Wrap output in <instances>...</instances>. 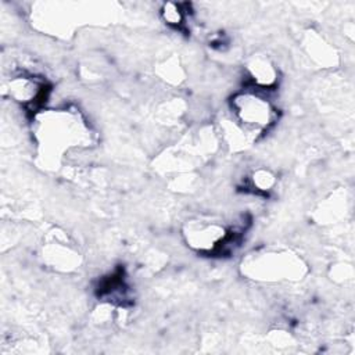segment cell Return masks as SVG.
<instances>
[{
    "mask_svg": "<svg viewBox=\"0 0 355 355\" xmlns=\"http://www.w3.org/2000/svg\"><path fill=\"white\" fill-rule=\"evenodd\" d=\"M186 241L201 252H214L223 250L233 241L232 234L216 222L191 220L184 232Z\"/></svg>",
    "mask_w": 355,
    "mask_h": 355,
    "instance_id": "cell-2",
    "label": "cell"
},
{
    "mask_svg": "<svg viewBox=\"0 0 355 355\" xmlns=\"http://www.w3.org/2000/svg\"><path fill=\"white\" fill-rule=\"evenodd\" d=\"M162 17H164L165 22L172 26H179L184 19V14L180 10V7L176 4H171V3L165 4V7L162 10Z\"/></svg>",
    "mask_w": 355,
    "mask_h": 355,
    "instance_id": "cell-4",
    "label": "cell"
},
{
    "mask_svg": "<svg viewBox=\"0 0 355 355\" xmlns=\"http://www.w3.org/2000/svg\"><path fill=\"white\" fill-rule=\"evenodd\" d=\"M232 110L239 123L247 130L262 132L276 119L275 105L254 90L236 94L232 100Z\"/></svg>",
    "mask_w": 355,
    "mask_h": 355,
    "instance_id": "cell-1",
    "label": "cell"
},
{
    "mask_svg": "<svg viewBox=\"0 0 355 355\" xmlns=\"http://www.w3.org/2000/svg\"><path fill=\"white\" fill-rule=\"evenodd\" d=\"M251 76L257 86L266 87L275 82V69L266 60H255L251 65Z\"/></svg>",
    "mask_w": 355,
    "mask_h": 355,
    "instance_id": "cell-3",
    "label": "cell"
}]
</instances>
